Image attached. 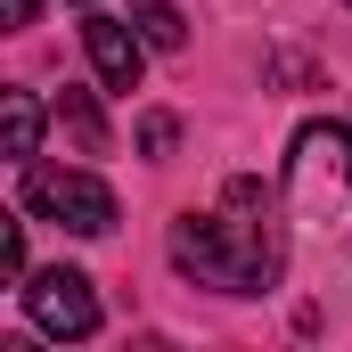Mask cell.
<instances>
[{"label":"cell","mask_w":352,"mask_h":352,"mask_svg":"<svg viewBox=\"0 0 352 352\" xmlns=\"http://www.w3.org/2000/svg\"><path fill=\"white\" fill-rule=\"evenodd\" d=\"M82 50H90V66H98L107 90H140V74H148V33L131 16H82Z\"/></svg>","instance_id":"obj_5"},{"label":"cell","mask_w":352,"mask_h":352,"mask_svg":"<svg viewBox=\"0 0 352 352\" xmlns=\"http://www.w3.org/2000/svg\"><path fill=\"white\" fill-rule=\"evenodd\" d=\"M344 188H352V123H303L287 148V205L320 221L344 205Z\"/></svg>","instance_id":"obj_2"},{"label":"cell","mask_w":352,"mask_h":352,"mask_svg":"<svg viewBox=\"0 0 352 352\" xmlns=\"http://www.w3.org/2000/svg\"><path fill=\"white\" fill-rule=\"evenodd\" d=\"M131 25L148 33V50H180V41H188V16H180L173 0H140V8H131Z\"/></svg>","instance_id":"obj_8"},{"label":"cell","mask_w":352,"mask_h":352,"mask_svg":"<svg viewBox=\"0 0 352 352\" xmlns=\"http://www.w3.org/2000/svg\"><path fill=\"white\" fill-rule=\"evenodd\" d=\"M0 115H8V156L33 164V156H41V107H33V90H8Z\"/></svg>","instance_id":"obj_7"},{"label":"cell","mask_w":352,"mask_h":352,"mask_svg":"<svg viewBox=\"0 0 352 352\" xmlns=\"http://www.w3.org/2000/svg\"><path fill=\"white\" fill-rule=\"evenodd\" d=\"M173 140H180V115H148L140 123V156H173Z\"/></svg>","instance_id":"obj_9"},{"label":"cell","mask_w":352,"mask_h":352,"mask_svg":"<svg viewBox=\"0 0 352 352\" xmlns=\"http://www.w3.org/2000/svg\"><path fill=\"white\" fill-rule=\"evenodd\" d=\"M0 16H8V25H33V16H41V0H0Z\"/></svg>","instance_id":"obj_11"},{"label":"cell","mask_w":352,"mask_h":352,"mask_svg":"<svg viewBox=\"0 0 352 352\" xmlns=\"http://www.w3.org/2000/svg\"><path fill=\"white\" fill-rule=\"evenodd\" d=\"M0 270H8V278H25V221H8V230H0Z\"/></svg>","instance_id":"obj_10"},{"label":"cell","mask_w":352,"mask_h":352,"mask_svg":"<svg viewBox=\"0 0 352 352\" xmlns=\"http://www.w3.org/2000/svg\"><path fill=\"white\" fill-rule=\"evenodd\" d=\"M25 311H33V328H41V336H58V344L98 336V295H90L82 270H66V263L25 278Z\"/></svg>","instance_id":"obj_4"},{"label":"cell","mask_w":352,"mask_h":352,"mask_svg":"<svg viewBox=\"0 0 352 352\" xmlns=\"http://www.w3.org/2000/svg\"><path fill=\"white\" fill-rule=\"evenodd\" d=\"M16 197H25L33 221H58V230H74V238H107V230H115V188L98 173H74V164H25Z\"/></svg>","instance_id":"obj_3"},{"label":"cell","mask_w":352,"mask_h":352,"mask_svg":"<svg viewBox=\"0 0 352 352\" xmlns=\"http://www.w3.org/2000/svg\"><path fill=\"white\" fill-rule=\"evenodd\" d=\"M58 123L74 131V148H82V156H107V115H98V98H90V90H66V98H58Z\"/></svg>","instance_id":"obj_6"},{"label":"cell","mask_w":352,"mask_h":352,"mask_svg":"<svg viewBox=\"0 0 352 352\" xmlns=\"http://www.w3.org/2000/svg\"><path fill=\"white\" fill-rule=\"evenodd\" d=\"M173 263L197 287H213V295H263L287 270V238L270 221L263 188L254 180H230L221 213H180L173 221Z\"/></svg>","instance_id":"obj_1"}]
</instances>
